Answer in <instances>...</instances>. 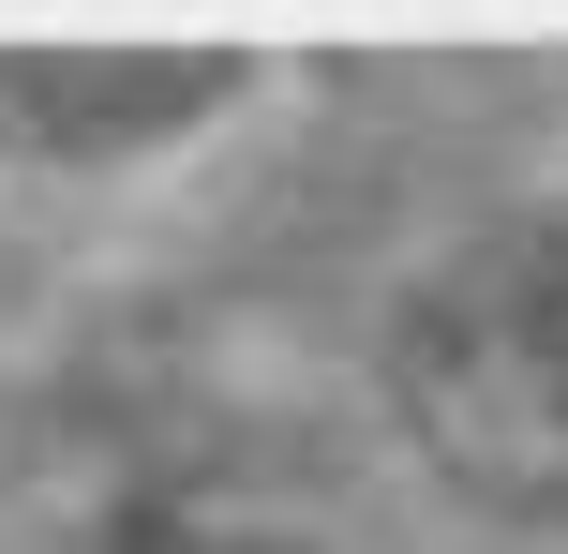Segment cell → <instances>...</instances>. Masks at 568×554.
<instances>
[{
	"mask_svg": "<svg viewBox=\"0 0 568 554\" xmlns=\"http://www.w3.org/2000/svg\"><path fill=\"white\" fill-rule=\"evenodd\" d=\"M240 90L225 46H0V135L16 150H60V165H105V150H165L180 120H210Z\"/></svg>",
	"mask_w": 568,
	"mask_h": 554,
	"instance_id": "7a4b0ae2",
	"label": "cell"
},
{
	"mask_svg": "<svg viewBox=\"0 0 568 554\" xmlns=\"http://www.w3.org/2000/svg\"><path fill=\"white\" fill-rule=\"evenodd\" d=\"M389 435L434 495L568 525V195L449 240L389 315Z\"/></svg>",
	"mask_w": 568,
	"mask_h": 554,
	"instance_id": "6da1fadb",
	"label": "cell"
},
{
	"mask_svg": "<svg viewBox=\"0 0 568 554\" xmlns=\"http://www.w3.org/2000/svg\"><path fill=\"white\" fill-rule=\"evenodd\" d=\"M195 554H284V540H195Z\"/></svg>",
	"mask_w": 568,
	"mask_h": 554,
	"instance_id": "3957f363",
	"label": "cell"
}]
</instances>
